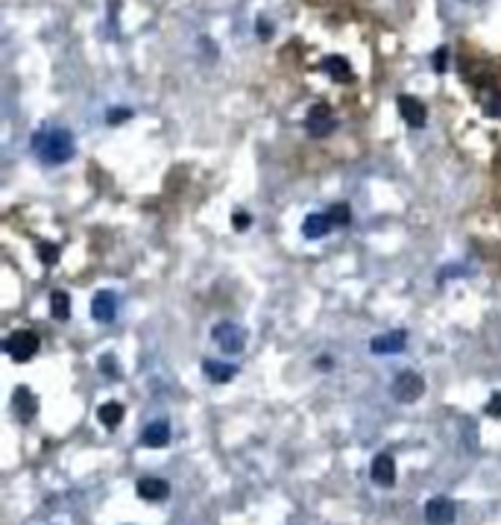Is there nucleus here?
Segmentation results:
<instances>
[{
    "mask_svg": "<svg viewBox=\"0 0 501 525\" xmlns=\"http://www.w3.org/2000/svg\"><path fill=\"white\" fill-rule=\"evenodd\" d=\"M457 519V507L452 499H446V496H434L428 499L425 505V522L428 525H452Z\"/></svg>",
    "mask_w": 501,
    "mask_h": 525,
    "instance_id": "obj_6",
    "label": "nucleus"
},
{
    "mask_svg": "<svg viewBox=\"0 0 501 525\" xmlns=\"http://www.w3.org/2000/svg\"><path fill=\"white\" fill-rule=\"evenodd\" d=\"M141 443L149 449H161L171 443V423L167 420H153V423H147L144 425V432H141Z\"/></svg>",
    "mask_w": 501,
    "mask_h": 525,
    "instance_id": "obj_10",
    "label": "nucleus"
},
{
    "mask_svg": "<svg viewBox=\"0 0 501 525\" xmlns=\"http://www.w3.org/2000/svg\"><path fill=\"white\" fill-rule=\"evenodd\" d=\"M39 261H41V265H47V267H53L56 261H59V247H56V244L41 241L39 244Z\"/></svg>",
    "mask_w": 501,
    "mask_h": 525,
    "instance_id": "obj_20",
    "label": "nucleus"
},
{
    "mask_svg": "<svg viewBox=\"0 0 501 525\" xmlns=\"http://www.w3.org/2000/svg\"><path fill=\"white\" fill-rule=\"evenodd\" d=\"M323 68L328 71L331 79H338V83H352V68H349V62L343 56H328Z\"/></svg>",
    "mask_w": 501,
    "mask_h": 525,
    "instance_id": "obj_17",
    "label": "nucleus"
},
{
    "mask_svg": "<svg viewBox=\"0 0 501 525\" xmlns=\"http://www.w3.org/2000/svg\"><path fill=\"white\" fill-rule=\"evenodd\" d=\"M12 405H15V414H18L21 420H32V417L39 414V402H36V397H32L29 387H18V390H15Z\"/></svg>",
    "mask_w": 501,
    "mask_h": 525,
    "instance_id": "obj_14",
    "label": "nucleus"
},
{
    "mask_svg": "<svg viewBox=\"0 0 501 525\" xmlns=\"http://www.w3.org/2000/svg\"><path fill=\"white\" fill-rule=\"evenodd\" d=\"M211 338H214L217 347H220L223 352H229V355H238L246 347V332L241 329L238 323H229V320L217 323L214 329H211Z\"/></svg>",
    "mask_w": 501,
    "mask_h": 525,
    "instance_id": "obj_3",
    "label": "nucleus"
},
{
    "mask_svg": "<svg viewBox=\"0 0 501 525\" xmlns=\"http://www.w3.org/2000/svg\"><path fill=\"white\" fill-rule=\"evenodd\" d=\"M328 220H331V226H349V220H352V208H349L346 203H334L328 208Z\"/></svg>",
    "mask_w": 501,
    "mask_h": 525,
    "instance_id": "obj_19",
    "label": "nucleus"
},
{
    "mask_svg": "<svg viewBox=\"0 0 501 525\" xmlns=\"http://www.w3.org/2000/svg\"><path fill=\"white\" fill-rule=\"evenodd\" d=\"M334 126H338V121H334L331 106H326V103L311 106L308 118H305V129H308L311 138H326V135H331Z\"/></svg>",
    "mask_w": 501,
    "mask_h": 525,
    "instance_id": "obj_5",
    "label": "nucleus"
},
{
    "mask_svg": "<svg viewBox=\"0 0 501 525\" xmlns=\"http://www.w3.org/2000/svg\"><path fill=\"white\" fill-rule=\"evenodd\" d=\"M50 311H53L56 320H68L71 317V297L65 291H53L50 293Z\"/></svg>",
    "mask_w": 501,
    "mask_h": 525,
    "instance_id": "obj_18",
    "label": "nucleus"
},
{
    "mask_svg": "<svg viewBox=\"0 0 501 525\" xmlns=\"http://www.w3.org/2000/svg\"><path fill=\"white\" fill-rule=\"evenodd\" d=\"M129 114H132L129 109H112V112L106 114V121L114 126V124H123V121H129Z\"/></svg>",
    "mask_w": 501,
    "mask_h": 525,
    "instance_id": "obj_24",
    "label": "nucleus"
},
{
    "mask_svg": "<svg viewBox=\"0 0 501 525\" xmlns=\"http://www.w3.org/2000/svg\"><path fill=\"white\" fill-rule=\"evenodd\" d=\"M32 150L44 161V165H65L68 159H74L76 144L68 129L53 126V129H41L32 135Z\"/></svg>",
    "mask_w": 501,
    "mask_h": 525,
    "instance_id": "obj_1",
    "label": "nucleus"
},
{
    "mask_svg": "<svg viewBox=\"0 0 501 525\" xmlns=\"http://www.w3.org/2000/svg\"><path fill=\"white\" fill-rule=\"evenodd\" d=\"M114 314H118V297H114L112 291L94 293V300H91V317H94L97 323H112Z\"/></svg>",
    "mask_w": 501,
    "mask_h": 525,
    "instance_id": "obj_9",
    "label": "nucleus"
},
{
    "mask_svg": "<svg viewBox=\"0 0 501 525\" xmlns=\"http://www.w3.org/2000/svg\"><path fill=\"white\" fill-rule=\"evenodd\" d=\"M390 393H393V399L396 402H416V399H422V393H425V379L420 373H413V370H402V373H396V379L390 385Z\"/></svg>",
    "mask_w": 501,
    "mask_h": 525,
    "instance_id": "obj_2",
    "label": "nucleus"
},
{
    "mask_svg": "<svg viewBox=\"0 0 501 525\" xmlns=\"http://www.w3.org/2000/svg\"><path fill=\"white\" fill-rule=\"evenodd\" d=\"M483 112L490 114V118H501V91H495L490 100H487V106H483Z\"/></svg>",
    "mask_w": 501,
    "mask_h": 525,
    "instance_id": "obj_22",
    "label": "nucleus"
},
{
    "mask_svg": "<svg viewBox=\"0 0 501 525\" xmlns=\"http://www.w3.org/2000/svg\"><path fill=\"white\" fill-rule=\"evenodd\" d=\"M123 414H126V411H123L121 402H103V405H100V411H97L100 423H103L109 432H114V429H118V425L123 423Z\"/></svg>",
    "mask_w": 501,
    "mask_h": 525,
    "instance_id": "obj_16",
    "label": "nucleus"
},
{
    "mask_svg": "<svg viewBox=\"0 0 501 525\" xmlns=\"http://www.w3.org/2000/svg\"><path fill=\"white\" fill-rule=\"evenodd\" d=\"M448 65V47H437V53H434V71L443 74Z\"/></svg>",
    "mask_w": 501,
    "mask_h": 525,
    "instance_id": "obj_23",
    "label": "nucleus"
},
{
    "mask_svg": "<svg viewBox=\"0 0 501 525\" xmlns=\"http://www.w3.org/2000/svg\"><path fill=\"white\" fill-rule=\"evenodd\" d=\"M135 493L147 502H161V499L171 496V484H167L164 479H156V475H147V479H138Z\"/></svg>",
    "mask_w": 501,
    "mask_h": 525,
    "instance_id": "obj_12",
    "label": "nucleus"
},
{
    "mask_svg": "<svg viewBox=\"0 0 501 525\" xmlns=\"http://www.w3.org/2000/svg\"><path fill=\"white\" fill-rule=\"evenodd\" d=\"M396 106H399V114H402L405 124H408L410 129H422V126H425L428 109H425L422 100H416V97H410V94H399Z\"/></svg>",
    "mask_w": 501,
    "mask_h": 525,
    "instance_id": "obj_7",
    "label": "nucleus"
},
{
    "mask_svg": "<svg viewBox=\"0 0 501 525\" xmlns=\"http://www.w3.org/2000/svg\"><path fill=\"white\" fill-rule=\"evenodd\" d=\"M370 475H373V481L378 487H393L396 484V461H393V455H387V452L375 455L373 464H370Z\"/></svg>",
    "mask_w": 501,
    "mask_h": 525,
    "instance_id": "obj_8",
    "label": "nucleus"
},
{
    "mask_svg": "<svg viewBox=\"0 0 501 525\" xmlns=\"http://www.w3.org/2000/svg\"><path fill=\"white\" fill-rule=\"evenodd\" d=\"M405 347H408V332H399V329L370 340V350L375 355H393V352H402Z\"/></svg>",
    "mask_w": 501,
    "mask_h": 525,
    "instance_id": "obj_11",
    "label": "nucleus"
},
{
    "mask_svg": "<svg viewBox=\"0 0 501 525\" xmlns=\"http://www.w3.org/2000/svg\"><path fill=\"white\" fill-rule=\"evenodd\" d=\"M487 414H490V417H501V390L490 397V402H487Z\"/></svg>",
    "mask_w": 501,
    "mask_h": 525,
    "instance_id": "obj_25",
    "label": "nucleus"
},
{
    "mask_svg": "<svg viewBox=\"0 0 501 525\" xmlns=\"http://www.w3.org/2000/svg\"><path fill=\"white\" fill-rule=\"evenodd\" d=\"M232 226H235V229H246L249 226V215H246V211H235V215H232Z\"/></svg>",
    "mask_w": 501,
    "mask_h": 525,
    "instance_id": "obj_26",
    "label": "nucleus"
},
{
    "mask_svg": "<svg viewBox=\"0 0 501 525\" xmlns=\"http://www.w3.org/2000/svg\"><path fill=\"white\" fill-rule=\"evenodd\" d=\"M203 373L208 382H217V385H226L238 376V367L235 364H223V361H214V358H206L203 361Z\"/></svg>",
    "mask_w": 501,
    "mask_h": 525,
    "instance_id": "obj_13",
    "label": "nucleus"
},
{
    "mask_svg": "<svg viewBox=\"0 0 501 525\" xmlns=\"http://www.w3.org/2000/svg\"><path fill=\"white\" fill-rule=\"evenodd\" d=\"M4 350L9 352L12 361H18V364H24V361L36 358L39 352V335L29 332V329H21V332H12L4 343Z\"/></svg>",
    "mask_w": 501,
    "mask_h": 525,
    "instance_id": "obj_4",
    "label": "nucleus"
},
{
    "mask_svg": "<svg viewBox=\"0 0 501 525\" xmlns=\"http://www.w3.org/2000/svg\"><path fill=\"white\" fill-rule=\"evenodd\" d=\"M328 229H331V220H328V215H320V211H314V215H308V218L302 220V235L311 238V241L326 238Z\"/></svg>",
    "mask_w": 501,
    "mask_h": 525,
    "instance_id": "obj_15",
    "label": "nucleus"
},
{
    "mask_svg": "<svg viewBox=\"0 0 501 525\" xmlns=\"http://www.w3.org/2000/svg\"><path fill=\"white\" fill-rule=\"evenodd\" d=\"M100 367H103V373L109 376V379H121V364L114 361L112 355H103L100 358Z\"/></svg>",
    "mask_w": 501,
    "mask_h": 525,
    "instance_id": "obj_21",
    "label": "nucleus"
}]
</instances>
